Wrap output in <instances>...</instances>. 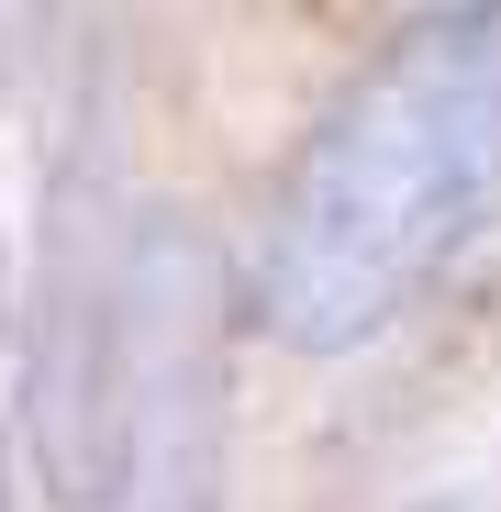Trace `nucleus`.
<instances>
[{"instance_id":"3","label":"nucleus","mask_w":501,"mask_h":512,"mask_svg":"<svg viewBox=\"0 0 501 512\" xmlns=\"http://www.w3.org/2000/svg\"><path fill=\"white\" fill-rule=\"evenodd\" d=\"M223 334L234 279L190 212H134L123 279V512H223Z\"/></svg>"},{"instance_id":"1","label":"nucleus","mask_w":501,"mask_h":512,"mask_svg":"<svg viewBox=\"0 0 501 512\" xmlns=\"http://www.w3.org/2000/svg\"><path fill=\"white\" fill-rule=\"evenodd\" d=\"M479 234H501V0H446L312 112L257 212L234 312L290 357H346Z\"/></svg>"},{"instance_id":"4","label":"nucleus","mask_w":501,"mask_h":512,"mask_svg":"<svg viewBox=\"0 0 501 512\" xmlns=\"http://www.w3.org/2000/svg\"><path fill=\"white\" fill-rule=\"evenodd\" d=\"M0 357H12V256H0ZM0 512H12V457H0Z\"/></svg>"},{"instance_id":"2","label":"nucleus","mask_w":501,"mask_h":512,"mask_svg":"<svg viewBox=\"0 0 501 512\" xmlns=\"http://www.w3.org/2000/svg\"><path fill=\"white\" fill-rule=\"evenodd\" d=\"M123 279H134V201L112 156L56 167L45 268H34V468L56 512H123Z\"/></svg>"},{"instance_id":"5","label":"nucleus","mask_w":501,"mask_h":512,"mask_svg":"<svg viewBox=\"0 0 501 512\" xmlns=\"http://www.w3.org/2000/svg\"><path fill=\"white\" fill-rule=\"evenodd\" d=\"M424 512H479V501H424Z\"/></svg>"}]
</instances>
